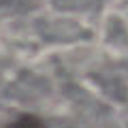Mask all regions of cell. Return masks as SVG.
<instances>
[{"instance_id": "cell-1", "label": "cell", "mask_w": 128, "mask_h": 128, "mask_svg": "<svg viewBox=\"0 0 128 128\" xmlns=\"http://www.w3.org/2000/svg\"><path fill=\"white\" fill-rule=\"evenodd\" d=\"M6 128H45V124L38 118H34V115H22L15 122H11Z\"/></svg>"}]
</instances>
